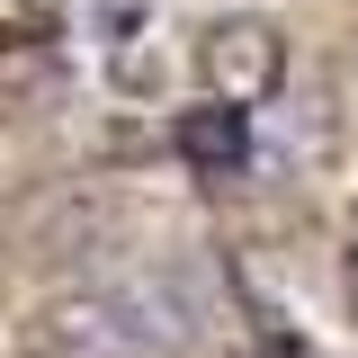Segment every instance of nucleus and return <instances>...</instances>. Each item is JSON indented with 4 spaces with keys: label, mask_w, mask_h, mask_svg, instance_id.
<instances>
[{
    "label": "nucleus",
    "mask_w": 358,
    "mask_h": 358,
    "mask_svg": "<svg viewBox=\"0 0 358 358\" xmlns=\"http://www.w3.org/2000/svg\"><path fill=\"white\" fill-rule=\"evenodd\" d=\"M197 72L215 90V108H242V117L268 108V99L287 90V36H278V18H260V9L215 18L206 45H197Z\"/></svg>",
    "instance_id": "nucleus-1"
},
{
    "label": "nucleus",
    "mask_w": 358,
    "mask_h": 358,
    "mask_svg": "<svg viewBox=\"0 0 358 358\" xmlns=\"http://www.w3.org/2000/svg\"><path fill=\"white\" fill-rule=\"evenodd\" d=\"M27 358H152L143 331H134L126 296H99V287H72V296H45L27 322H18Z\"/></svg>",
    "instance_id": "nucleus-2"
},
{
    "label": "nucleus",
    "mask_w": 358,
    "mask_h": 358,
    "mask_svg": "<svg viewBox=\"0 0 358 358\" xmlns=\"http://www.w3.org/2000/svg\"><path fill=\"white\" fill-rule=\"evenodd\" d=\"M126 313H134V331H143V350H171V358H206L215 350V322H224L215 287H206L197 268L143 278V287L126 296Z\"/></svg>",
    "instance_id": "nucleus-3"
},
{
    "label": "nucleus",
    "mask_w": 358,
    "mask_h": 358,
    "mask_svg": "<svg viewBox=\"0 0 358 358\" xmlns=\"http://www.w3.org/2000/svg\"><path fill=\"white\" fill-rule=\"evenodd\" d=\"M179 152H188L197 171L233 179L251 162V117H242V108H188V117H179Z\"/></svg>",
    "instance_id": "nucleus-4"
},
{
    "label": "nucleus",
    "mask_w": 358,
    "mask_h": 358,
    "mask_svg": "<svg viewBox=\"0 0 358 358\" xmlns=\"http://www.w3.org/2000/svg\"><path fill=\"white\" fill-rule=\"evenodd\" d=\"M341 305H350V322H358V242H350V260H341Z\"/></svg>",
    "instance_id": "nucleus-5"
}]
</instances>
